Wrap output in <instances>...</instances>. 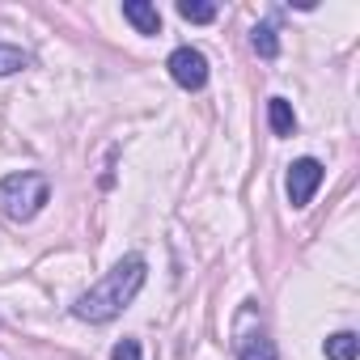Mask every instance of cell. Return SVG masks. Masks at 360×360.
Returning a JSON list of instances; mask_svg holds the SVG:
<instances>
[{
    "instance_id": "7a4b0ae2",
    "label": "cell",
    "mask_w": 360,
    "mask_h": 360,
    "mask_svg": "<svg viewBox=\"0 0 360 360\" xmlns=\"http://www.w3.org/2000/svg\"><path fill=\"white\" fill-rule=\"evenodd\" d=\"M47 200H51V183L43 174H30V169H22V174H9V178H0V212H5L9 221H34L43 208H47Z\"/></svg>"
},
{
    "instance_id": "8fae6325",
    "label": "cell",
    "mask_w": 360,
    "mask_h": 360,
    "mask_svg": "<svg viewBox=\"0 0 360 360\" xmlns=\"http://www.w3.org/2000/svg\"><path fill=\"white\" fill-rule=\"evenodd\" d=\"M178 18L208 26V22H217V5H208V0H178Z\"/></svg>"
},
{
    "instance_id": "7c38bea8",
    "label": "cell",
    "mask_w": 360,
    "mask_h": 360,
    "mask_svg": "<svg viewBox=\"0 0 360 360\" xmlns=\"http://www.w3.org/2000/svg\"><path fill=\"white\" fill-rule=\"evenodd\" d=\"M110 360H144V356H140V343L136 339H119L110 347Z\"/></svg>"
},
{
    "instance_id": "277c9868",
    "label": "cell",
    "mask_w": 360,
    "mask_h": 360,
    "mask_svg": "<svg viewBox=\"0 0 360 360\" xmlns=\"http://www.w3.org/2000/svg\"><path fill=\"white\" fill-rule=\"evenodd\" d=\"M165 68H169L174 85H183V89H191V94L208 85V56H204L200 47H178V51L165 60Z\"/></svg>"
},
{
    "instance_id": "5b68a950",
    "label": "cell",
    "mask_w": 360,
    "mask_h": 360,
    "mask_svg": "<svg viewBox=\"0 0 360 360\" xmlns=\"http://www.w3.org/2000/svg\"><path fill=\"white\" fill-rule=\"evenodd\" d=\"M123 18L140 30V34H161V13L148 0H123Z\"/></svg>"
},
{
    "instance_id": "9c48e42d",
    "label": "cell",
    "mask_w": 360,
    "mask_h": 360,
    "mask_svg": "<svg viewBox=\"0 0 360 360\" xmlns=\"http://www.w3.org/2000/svg\"><path fill=\"white\" fill-rule=\"evenodd\" d=\"M322 352H326V360H356L360 339H356L352 330H339V335H330V339L322 343Z\"/></svg>"
},
{
    "instance_id": "30bf717a",
    "label": "cell",
    "mask_w": 360,
    "mask_h": 360,
    "mask_svg": "<svg viewBox=\"0 0 360 360\" xmlns=\"http://www.w3.org/2000/svg\"><path fill=\"white\" fill-rule=\"evenodd\" d=\"M30 64H34L30 51H22V47H13V43H0V77H13V72H22V68H30Z\"/></svg>"
},
{
    "instance_id": "ba28073f",
    "label": "cell",
    "mask_w": 360,
    "mask_h": 360,
    "mask_svg": "<svg viewBox=\"0 0 360 360\" xmlns=\"http://www.w3.org/2000/svg\"><path fill=\"white\" fill-rule=\"evenodd\" d=\"M250 47H255L263 60H276V56H280V34H276V26H271V22H259V26L250 30Z\"/></svg>"
},
{
    "instance_id": "8992f818",
    "label": "cell",
    "mask_w": 360,
    "mask_h": 360,
    "mask_svg": "<svg viewBox=\"0 0 360 360\" xmlns=\"http://www.w3.org/2000/svg\"><path fill=\"white\" fill-rule=\"evenodd\" d=\"M238 360H276V343L263 330H242L238 335Z\"/></svg>"
},
{
    "instance_id": "3957f363",
    "label": "cell",
    "mask_w": 360,
    "mask_h": 360,
    "mask_svg": "<svg viewBox=\"0 0 360 360\" xmlns=\"http://www.w3.org/2000/svg\"><path fill=\"white\" fill-rule=\"evenodd\" d=\"M322 178H326V169H322L318 157H301V161H292V165H288V178H284L288 204H292V208H305V204L314 200V191L322 187Z\"/></svg>"
},
{
    "instance_id": "52a82bcc",
    "label": "cell",
    "mask_w": 360,
    "mask_h": 360,
    "mask_svg": "<svg viewBox=\"0 0 360 360\" xmlns=\"http://www.w3.org/2000/svg\"><path fill=\"white\" fill-rule=\"evenodd\" d=\"M267 123H271L276 136H292V131H297V115H292V106H288L284 98H271V102H267Z\"/></svg>"
},
{
    "instance_id": "6da1fadb",
    "label": "cell",
    "mask_w": 360,
    "mask_h": 360,
    "mask_svg": "<svg viewBox=\"0 0 360 360\" xmlns=\"http://www.w3.org/2000/svg\"><path fill=\"white\" fill-rule=\"evenodd\" d=\"M144 276H148V263H144L140 255L119 259L89 292L77 297L72 314H77L81 322H110V318H119V314L136 301V292L144 288Z\"/></svg>"
}]
</instances>
